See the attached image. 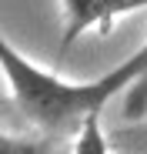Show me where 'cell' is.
Returning <instances> with one entry per match:
<instances>
[{
	"instance_id": "cell-1",
	"label": "cell",
	"mask_w": 147,
	"mask_h": 154,
	"mask_svg": "<svg viewBox=\"0 0 147 154\" xmlns=\"http://www.w3.org/2000/svg\"><path fill=\"white\" fill-rule=\"evenodd\" d=\"M0 64H4L7 87L20 114L37 131L70 141L94 111H104L107 100L127 91L140 74V54L134 50L127 60H120L117 67H110L94 81H64V77L37 67L30 57H23L7 37L0 40Z\"/></svg>"
},
{
	"instance_id": "cell-2",
	"label": "cell",
	"mask_w": 147,
	"mask_h": 154,
	"mask_svg": "<svg viewBox=\"0 0 147 154\" xmlns=\"http://www.w3.org/2000/svg\"><path fill=\"white\" fill-rule=\"evenodd\" d=\"M60 10H64V34L57 54L64 57L87 30L107 37L120 17L147 10V0H60Z\"/></svg>"
},
{
	"instance_id": "cell-3",
	"label": "cell",
	"mask_w": 147,
	"mask_h": 154,
	"mask_svg": "<svg viewBox=\"0 0 147 154\" xmlns=\"http://www.w3.org/2000/svg\"><path fill=\"white\" fill-rule=\"evenodd\" d=\"M70 151H74V154H107V151H110L107 134H104V127H100V111H94V114L80 124V131L74 134Z\"/></svg>"
},
{
	"instance_id": "cell-4",
	"label": "cell",
	"mask_w": 147,
	"mask_h": 154,
	"mask_svg": "<svg viewBox=\"0 0 147 154\" xmlns=\"http://www.w3.org/2000/svg\"><path fill=\"white\" fill-rule=\"evenodd\" d=\"M137 54H140V74H137V81L124 91V114L134 117V121H140L147 114V40H144V47L137 50Z\"/></svg>"
},
{
	"instance_id": "cell-5",
	"label": "cell",
	"mask_w": 147,
	"mask_h": 154,
	"mask_svg": "<svg viewBox=\"0 0 147 154\" xmlns=\"http://www.w3.org/2000/svg\"><path fill=\"white\" fill-rule=\"evenodd\" d=\"M130 141H137V147H147V127H144V131H140V134H134Z\"/></svg>"
}]
</instances>
